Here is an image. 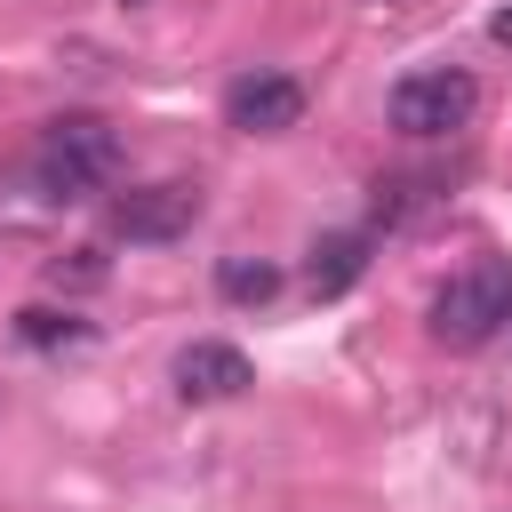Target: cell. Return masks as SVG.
<instances>
[{
    "label": "cell",
    "instance_id": "8",
    "mask_svg": "<svg viewBox=\"0 0 512 512\" xmlns=\"http://www.w3.org/2000/svg\"><path fill=\"white\" fill-rule=\"evenodd\" d=\"M16 336H24L32 352H80L96 328H88L80 312H56V304H24V312H16Z\"/></svg>",
    "mask_w": 512,
    "mask_h": 512
},
{
    "label": "cell",
    "instance_id": "6",
    "mask_svg": "<svg viewBox=\"0 0 512 512\" xmlns=\"http://www.w3.org/2000/svg\"><path fill=\"white\" fill-rule=\"evenodd\" d=\"M168 376H176V392H184L192 408H216V400H240V392L256 384V368H248V352H240V344H224V336H200V344H184Z\"/></svg>",
    "mask_w": 512,
    "mask_h": 512
},
{
    "label": "cell",
    "instance_id": "9",
    "mask_svg": "<svg viewBox=\"0 0 512 512\" xmlns=\"http://www.w3.org/2000/svg\"><path fill=\"white\" fill-rule=\"evenodd\" d=\"M216 296H224V304H272V296H280V264H264V256H224V264H216Z\"/></svg>",
    "mask_w": 512,
    "mask_h": 512
},
{
    "label": "cell",
    "instance_id": "12",
    "mask_svg": "<svg viewBox=\"0 0 512 512\" xmlns=\"http://www.w3.org/2000/svg\"><path fill=\"white\" fill-rule=\"evenodd\" d=\"M120 8H152V0H120Z\"/></svg>",
    "mask_w": 512,
    "mask_h": 512
},
{
    "label": "cell",
    "instance_id": "5",
    "mask_svg": "<svg viewBox=\"0 0 512 512\" xmlns=\"http://www.w3.org/2000/svg\"><path fill=\"white\" fill-rule=\"evenodd\" d=\"M224 120L240 136H280V128L304 120V80L296 72H240L224 88Z\"/></svg>",
    "mask_w": 512,
    "mask_h": 512
},
{
    "label": "cell",
    "instance_id": "7",
    "mask_svg": "<svg viewBox=\"0 0 512 512\" xmlns=\"http://www.w3.org/2000/svg\"><path fill=\"white\" fill-rule=\"evenodd\" d=\"M360 272H368V232H328V240H312V256H304V288H312V296H344Z\"/></svg>",
    "mask_w": 512,
    "mask_h": 512
},
{
    "label": "cell",
    "instance_id": "10",
    "mask_svg": "<svg viewBox=\"0 0 512 512\" xmlns=\"http://www.w3.org/2000/svg\"><path fill=\"white\" fill-rule=\"evenodd\" d=\"M48 280H56V288H104V280H112V264H104V248H72V256H56V264H48Z\"/></svg>",
    "mask_w": 512,
    "mask_h": 512
},
{
    "label": "cell",
    "instance_id": "11",
    "mask_svg": "<svg viewBox=\"0 0 512 512\" xmlns=\"http://www.w3.org/2000/svg\"><path fill=\"white\" fill-rule=\"evenodd\" d=\"M488 40H496V48H512V8H496V16H488Z\"/></svg>",
    "mask_w": 512,
    "mask_h": 512
},
{
    "label": "cell",
    "instance_id": "4",
    "mask_svg": "<svg viewBox=\"0 0 512 512\" xmlns=\"http://www.w3.org/2000/svg\"><path fill=\"white\" fill-rule=\"evenodd\" d=\"M192 224H200V192L192 184H136V192L112 200V232L136 240V248H168Z\"/></svg>",
    "mask_w": 512,
    "mask_h": 512
},
{
    "label": "cell",
    "instance_id": "1",
    "mask_svg": "<svg viewBox=\"0 0 512 512\" xmlns=\"http://www.w3.org/2000/svg\"><path fill=\"white\" fill-rule=\"evenodd\" d=\"M120 176V128L104 112H64L32 144V184L40 200H96Z\"/></svg>",
    "mask_w": 512,
    "mask_h": 512
},
{
    "label": "cell",
    "instance_id": "2",
    "mask_svg": "<svg viewBox=\"0 0 512 512\" xmlns=\"http://www.w3.org/2000/svg\"><path fill=\"white\" fill-rule=\"evenodd\" d=\"M504 320H512V264L504 256L464 264L432 296V344H448V352H480L488 336H504Z\"/></svg>",
    "mask_w": 512,
    "mask_h": 512
},
{
    "label": "cell",
    "instance_id": "3",
    "mask_svg": "<svg viewBox=\"0 0 512 512\" xmlns=\"http://www.w3.org/2000/svg\"><path fill=\"white\" fill-rule=\"evenodd\" d=\"M472 112H480V80H472L464 64H424V72L392 80V96H384V120H392L400 136H416V144L472 128Z\"/></svg>",
    "mask_w": 512,
    "mask_h": 512
}]
</instances>
